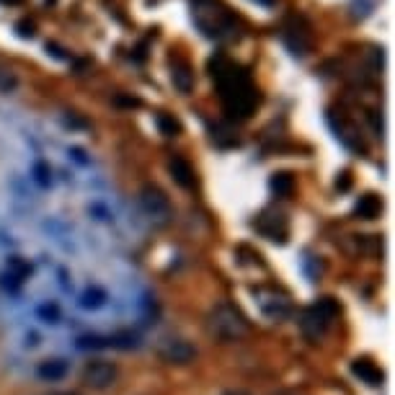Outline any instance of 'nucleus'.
<instances>
[{"label": "nucleus", "instance_id": "nucleus-1", "mask_svg": "<svg viewBox=\"0 0 395 395\" xmlns=\"http://www.w3.org/2000/svg\"><path fill=\"white\" fill-rule=\"evenodd\" d=\"M209 70H212V78L217 80L222 106H225V111H228V117L230 119L251 117L253 106H256V101H259L251 75H248L243 67L228 63L225 57H214V60H209Z\"/></svg>", "mask_w": 395, "mask_h": 395}, {"label": "nucleus", "instance_id": "nucleus-2", "mask_svg": "<svg viewBox=\"0 0 395 395\" xmlns=\"http://www.w3.org/2000/svg\"><path fill=\"white\" fill-rule=\"evenodd\" d=\"M205 331L209 339L220 341V344H233V341H240L248 336L251 323H248V318L243 316L240 308L230 305V302H220L207 313Z\"/></svg>", "mask_w": 395, "mask_h": 395}, {"label": "nucleus", "instance_id": "nucleus-3", "mask_svg": "<svg viewBox=\"0 0 395 395\" xmlns=\"http://www.w3.org/2000/svg\"><path fill=\"white\" fill-rule=\"evenodd\" d=\"M339 313H341L339 300H333V297H320V300L313 302L310 308L302 310V316H300L302 336H305L310 344H318V341L328 333V328H331L333 320L339 318Z\"/></svg>", "mask_w": 395, "mask_h": 395}, {"label": "nucleus", "instance_id": "nucleus-4", "mask_svg": "<svg viewBox=\"0 0 395 395\" xmlns=\"http://www.w3.org/2000/svg\"><path fill=\"white\" fill-rule=\"evenodd\" d=\"M282 37H285L287 49L297 57H305L310 52V47H313V29H310L308 18H302V16L287 18Z\"/></svg>", "mask_w": 395, "mask_h": 395}, {"label": "nucleus", "instance_id": "nucleus-5", "mask_svg": "<svg viewBox=\"0 0 395 395\" xmlns=\"http://www.w3.org/2000/svg\"><path fill=\"white\" fill-rule=\"evenodd\" d=\"M158 356L160 362L174 364V367H186L197 359V347L189 344L186 339H163L158 344Z\"/></svg>", "mask_w": 395, "mask_h": 395}, {"label": "nucleus", "instance_id": "nucleus-6", "mask_svg": "<svg viewBox=\"0 0 395 395\" xmlns=\"http://www.w3.org/2000/svg\"><path fill=\"white\" fill-rule=\"evenodd\" d=\"M119 377V370L117 364L111 362H103V359H96V362H88L80 372V380H83V385L91 387V390H106L117 382Z\"/></svg>", "mask_w": 395, "mask_h": 395}, {"label": "nucleus", "instance_id": "nucleus-7", "mask_svg": "<svg viewBox=\"0 0 395 395\" xmlns=\"http://www.w3.org/2000/svg\"><path fill=\"white\" fill-rule=\"evenodd\" d=\"M140 202H143L145 214H148L150 220L158 222V225H166V222L171 220V214H174L171 212V202H168V197L158 189V186H153V183H148V186L140 191Z\"/></svg>", "mask_w": 395, "mask_h": 395}, {"label": "nucleus", "instance_id": "nucleus-8", "mask_svg": "<svg viewBox=\"0 0 395 395\" xmlns=\"http://www.w3.org/2000/svg\"><path fill=\"white\" fill-rule=\"evenodd\" d=\"M256 230L264 238H269L274 243H287L290 238V222L282 212H264L256 217Z\"/></svg>", "mask_w": 395, "mask_h": 395}, {"label": "nucleus", "instance_id": "nucleus-9", "mask_svg": "<svg viewBox=\"0 0 395 395\" xmlns=\"http://www.w3.org/2000/svg\"><path fill=\"white\" fill-rule=\"evenodd\" d=\"M351 375L359 377L364 385H370V387H382V382H385V372L380 370L372 359H364V356L351 362Z\"/></svg>", "mask_w": 395, "mask_h": 395}, {"label": "nucleus", "instance_id": "nucleus-10", "mask_svg": "<svg viewBox=\"0 0 395 395\" xmlns=\"http://www.w3.org/2000/svg\"><path fill=\"white\" fill-rule=\"evenodd\" d=\"M269 297L266 300H261V310L271 318V320H282L292 313V305H290V297L287 294H277L274 290H269Z\"/></svg>", "mask_w": 395, "mask_h": 395}, {"label": "nucleus", "instance_id": "nucleus-11", "mask_svg": "<svg viewBox=\"0 0 395 395\" xmlns=\"http://www.w3.org/2000/svg\"><path fill=\"white\" fill-rule=\"evenodd\" d=\"M171 80H174V86L179 88L181 93H191V91H194V72H191L186 60L174 57V63H171Z\"/></svg>", "mask_w": 395, "mask_h": 395}, {"label": "nucleus", "instance_id": "nucleus-12", "mask_svg": "<svg viewBox=\"0 0 395 395\" xmlns=\"http://www.w3.org/2000/svg\"><path fill=\"white\" fill-rule=\"evenodd\" d=\"M168 168H171V176H174V181L179 183V186H183V189H191V186L197 183V179H194V168H191L189 160L181 158V155L171 158Z\"/></svg>", "mask_w": 395, "mask_h": 395}, {"label": "nucleus", "instance_id": "nucleus-13", "mask_svg": "<svg viewBox=\"0 0 395 395\" xmlns=\"http://www.w3.org/2000/svg\"><path fill=\"white\" fill-rule=\"evenodd\" d=\"M380 212H382V199L377 194H364V197H359V202L354 207L356 220H377Z\"/></svg>", "mask_w": 395, "mask_h": 395}, {"label": "nucleus", "instance_id": "nucleus-14", "mask_svg": "<svg viewBox=\"0 0 395 395\" xmlns=\"http://www.w3.org/2000/svg\"><path fill=\"white\" fill-rule=\"evenodd\" d=\"M67 372H70V364L65 362V359H44V362L37 367V375H39L41 380H49V382L63 380Z\"/></svg>", "mask_w": 395, "mask_h": 395}, {"label": "nucleus", "instance_id": "nucleus-15", "mask_svg": "<svg viewBox=\"0 0 395 395\" xmlns=\"http://www.w3.org/2000/svg\"><path fill=\"white\" fill-rule=\"evenodd\" d=\"M269 186H271V191H274L277 197H282V199L292 197V191H294V176H292V174H274V176H271Z\"/></svg>", "mask_w": 395, "mask_h": 395}, {"label": "nucleus", "instance_id": "nucleus-16", "mask_svg": "<svg viewBox=\"0 0 395 395\" xmlns=\"http://www.w3.org/2000/svg\"><path fill=\"white\" fill-rule=\"evenodd\" d=\"M155 124H158L160 135H166V137L181 135V124H179V119L171 117V114H158V117H155Z\"/></svg>", "mask_w": 395, "mask_h": 395}, {"label": "nucleus", "instance_id": "nucleus-17", "mask_svg": "<svg viewBox=\"0 0 395 395\" xmlns=\"http://www.w3.org/2000/svg\"><path fill=\"white\" fill-rule=\"evenodd\" d=\"M103 302H106V292H103L101 287H91V290H86V294H83V300H80V305L88 310H96L101 308Z\"/></svg>", "mask_w": 395, "mask_h": 395}, {"label": "nucleus", "instance_id": "nucleus-18", "mask_svg": "<svg viewBox=\"0 0 395 395\" xmlns=\"http://www.w3.org/2000/svg\"><path fill=\"white\" fill-rule=\"evenodd\" d=\"M6 274H11L13 279H18V282H24L29 274H32V266L26 264V261H21L18 256H13V259L8 261V271Z\"/></svg>", "mask_w": 395, "mask_h": 395}, {"label": "nucleus", "instance_id": "nucleus-19", "mask_svg": "<svg viewBox=\"0 0 395 395\" xmlns=\"http://www.w3.org/2000/svg\"><path fill=\"white\" fill-rule=\"evenodd\" d=\"M16 86H18L16 72L11 70L8 65H0V91H3V93H8V91H13Z\"/></svg>", "mask_w": 395, "mask_h": 395}, {"label": "nucleus", "instance_id": "nucleus-20", "mask_svg": "<svg viewBox=\"0 0 395 395\" xmlns=\"http://www.w3.org/2000/svg\"><path fill=\"white\" fill-rule=\"evenodd\" d=\"M109 347L135 349L137 347V336H135V333H117V336H109Z\"/></svg>", "mask_w": 395, "mask_h": 395}, {"label": "nucleus", "instance_id": "nucleus-21", "mask_svg": "<svg viewBox=\"0 0 395 395\" xmlns=\"http://www.w3.org/2000/svg\"><path fill=\"white\" fill-rule=\"evenodd\" d=\"M34 179H37L39 186H49V183H52V174H49V168L44 166V163H37V166H34Z\"/></svg>", "mask_w": 395, "mask_h": 395}, {"label": "nucleus", "instance_id": "nucleus-22", "mask_svg": "<svg viewBox=\"0 0 395 395\" xmlns=\"http://www.w3.org/2000/svg\"><path fill=\"white\" fill-rule=\"evenodd\" d=\"M39 316L44 318L47 323H57V320H60V308H57V305H41Z\"/></svg>", "mask_w": 395, "mask_h": 395}, {"label": "nucleus", "instance_id": "nucleus-23", "mask_svg": "<svg viewBox=\"0 0 395 395\" xmlns=\"http://www.w3.org/2000/svg\"><path fill=\"white\" fill-rule=\"evenodd\" d=\"M16 32H18V37H24V39H32L34 34H37V32H34V24H32V21H18V24H16Z\"/></svg>", "mask_w": 395, "mask_h": 395}, {"label": "nucleus", "instance_id": "nucleus-24", "mask_svg": "<svg viewBox=\"0 0 395 395\" xmlns=\"http://www.w3.org/2000/svg\"><path fill=\"white\" fill-rule=\"evenodd\" d=\"M370 122H372V129H375V135L382 137V117H380V111H370Z\"/></svg>", "mask_w": 395, "mask_h": 395}, {"label": "nucleus", "instance_id": "nucleus-25", "mask_svg": "<svg viewBox=\"0 0 395 395\" xmlns=\"http://www.w3.org/2000/svg\"><path fill=\"white\" fill-rule=\"evenodd\" d=\"M117 103H122V106H140V101H137V98H124V96H119Z\"/></svg>", "mask_w": 395, "mask_h": 395}, {"label": "nucleus", "instance_id": "nucleus-26", "mask_svg": "<svg viewBox=\"0 0 395 395\" xmlns=\"http://www.w3.org/2000/svg\"><path fill=\"white\" fill-rule=\"evenodd\" d=\"M47 52H52V55L55 57H60V60H65V52L60 47H57V44H47Z\"/></svg>", "mask_w": 395, "mask_h": 395}, {"label": "nucleus", "instance_id": "nucleus-27", "mask_svg": "<svg viewBox=\"0 0 395 395\" xmlns=\"http://www.w3.org/2000/svg\"><path fill=\"white\" fill-rule=\"evenodd\" d=\"M72 155H75V160H78V163H88L86 153L80 150V148H72Z\"/></svg>", "mask_w": 395, "mask_h": 395}, {"label": "nucleus", "instance_id": "nucleus-28", "mask_svg": "<svg viewBox=\"0 0 395 395\" xmlns=\"http://www.w3.org/2000/svg\"><path fill=\"white\" fill-rule=\"evenodd\" d=\"M339 189H349V174H344V179H341V183H336Z\"/></svg>", "mask_w": 395, "mask_h": 395}, {"label": "nucleus", "instance_id": "nucleus-29", "mask_svg": "<svg viewBox=\"0 0 395 395\" xmlns=\"http://www.w3.org/2000/svg\"><path fill=\"white\" fill-rule=\"evenodd\" d=\"M253 3H259V6H266V8H271L277 0H253Z\"/></svg>", "mask_w": 395, "mask_h": 395}, {"label": "nucleus", "instance_id": "nucleus-30", "mask_svg": "<svg viewBox=\"0 0 395 395\" xmlns=\"http://www.w3.org/2000/svg\"><path fill=\"white\" fill-rule=\"evenodd\" d=\"M222 395H251V393H245V390H228V393H222Z\"/></svg>", "mask_w": 395, "mask_h": 395}, {"label": "nucleus", "instance_id": "nucleus-31", "mask_svg": "<svg viewBox=\"0 0 395 395\" xmlns=\"http://www.w3.org/2000/svg\"><path fill=\"white\" fill-rule=\"evenodd\" d=\"M0 3H8V6H16V3H21V0H0Z\"/></svg>", "mask_w": 395, "mask_h": 395}, {"label": "nucleus", "instance_id": "nucleus-32", "mask_svg": "<svg viewBox=\"0 0 395 395\" xmlns=\"http://www.w3.org/2000/svg\"><path fill=\"white\" fill-rule=\"evenodd\" d=\"M55 395H75V393H55Z\"/></svg>", "mask_w": 395, "mask_h": 395}, {"label": "nucleus", "instance_id": "nucleus-33", "mask_svg": "<svg viewBox=\"0 0 395 395\" xmlns=\"http://www.w3.org/2000/svg\"><path fill=\"white\" fill-rule=\"evenodd\" d=\"M277 395H290V393H277Z\"/></svg>", "mask_w": 395, "mask_h": 395}]
</instances>
